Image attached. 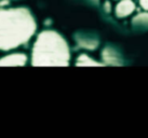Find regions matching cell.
I'll list each match as a JSON object with an SVG mask.
<instances>
[{
	"label": "cell",
	"mask_w": 148,
	"mask_h": 138,
	"mask_svg": "<svg viewBox=\"0 0 148 138\" xmlns=\"http://www.w3.org/2000/svg\"><path fill=\"white\" fill-rule=\"evenodd\" d=\"M37 23L27 8H0V51L10 52L27 44Z\"/></svg>",
	"instance_id": "1"
},
{
	"label": "cell",
	"mask_w": 148,
	"mask_h": 138,
	"mask_svg": "<svg viewBox=\"0 0 148 138\" xmlns=\"http://www.w3.org/2000/svg\"><path fill=\"white\" fill-rule=\"evenodd\" d=\"M30 63L36 67H66L70 64L69 45L58 31L43 30L35 39Z\"/></svg>",
	"instance_id": "2"
},
{
	"label": "cell",
	"mask_w": 148,
	"mask_h": 138,
	"mask_svg": "<svg viewBox=\"0 0 148 138\" xmlns=\"http://www.w3.org/2000/svg\"><path fill=\"white\" fill-rule=\"evenodd\" d=\"M27 63L28 56L23 52L8 53L0 57V67H23Z\"/></svg>",
	"instance_id": "3"
},
{
	"label": "cell",
	"mask_w": 148,
	"mask_h": 138,
	"mask_svg": "<svg viewBox=\"0 0 148 138\" xmlns=\"http://www.w3.org/2000/svg\"><path fill=\"white\" fill-rule=\"evenodd\" d=\"M137 10L134 0H118L114 7V13L117 18H127Z\"/></svg>",
	"instance_id": "4"
},
{
	"label": "cell",
	"mask_w": 148,
	"mask_h": 138,
	"mask_svg": "<svg viewBox=\"0 0 148 138\" xmlns=\"http://www.w3.org/2000/svg\"><path fill=\"white\" fill-rule=\"evenodd\" d=\"M76 66H81V67H94V66H103L102 63L92 58V57L86 54V53H81L79 54L78 57L76 58Z\"/></svg>",
	"instance_id": "5"
},
{
	"label": "cell",
	"mask_w": 148,
	"mask_h": 138,
	"mask_svg": "<svg viewBox=\"0 0 148 138\" xmlns=\"http://www.w3.org/2000/svg\"><path fill=\"white\" fill-rule=\"evenodd\" d=\"M133 24L134 25H142V26H148V12L140 10L138 14H136L133 17Z\"/></svg>",
	"instance_id": "6"
},
{
	"label": "cell",
	"mask_w": 148,
	"mask_h": 138,
	"mask_svg": "<svg viewBox=\"0 0 148 138\" xmlns=\"http://www.w3.org/2000/svg\"><path fill=\"white\" fill-rule=\"evenodd\" d=\"M105 53L106 54H103V59H105V61H108V64H110V65L119 64V58L115 51H112L111 49H106Z\"/></svg>",
	"instance_id": "7"
},
{
	"label": "cell",
	"mask_w": 148,
	"mask_h": 138,
	"mask_svg": "<svg viewBox=\"0 0 148 138\" xmlns=\"http://www.w3.org/2000/svg\"><path fill=\"white\" fill-rule=\"evenodd\" d=\"M103 9L106 13H111L112 11H114V5H112L111 0H104Z\"/></svg>",
	"instance_id": "8"
},
{
	"label": "cell",
	"mask_w": 148,
	"mask_h": 138,
	"mask_svg": "<svg viewBox=\"0 0 148 138\" xmlns=\"http://www.w3.org/2000/svg\"><path fill=\"white\" fill-rule=\"evenodd\" d=\"M138 5L140 10L148 12V0H138Z\"/></svg>",
	"instance_id": "9"
},
{
	"label": "cell",
	"mask_w": 148,
	"mask_h": 138,
	"mask_svg": "<svg viewBox=\"0 0 148 138\" xmlns=\"http://www.w3.org/2000/svg\"><path fill=\"white\" fill-rule=\"evenodd\" d=\"M116 1H118V0H116Z\"/></svg>",
	"instance_id": "10"
}]
</instances>
